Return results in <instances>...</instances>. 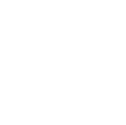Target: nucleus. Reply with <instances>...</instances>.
I'll return each instance as SVG.
<instances>
[]
</instances>
